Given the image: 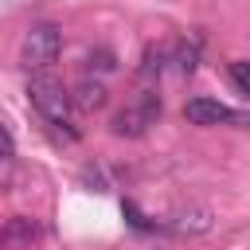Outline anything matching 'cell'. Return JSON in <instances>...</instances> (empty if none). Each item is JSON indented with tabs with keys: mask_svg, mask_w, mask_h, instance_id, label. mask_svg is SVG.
<instances>
[{
	"mask_svg": "<svg viewBox=\"0 0 250 250\" xmlns=\"http://www.w3.org/2000/svg\"><path fill=\"white\" fill-rule=\"evenodd\" d=\"M27 94H31V105L51 121V125H70V94L62 90V82L59 78H51V74H35L31 82H27Z\"/></svg>",
	"mask_w": 250,
	"mask_h": 250,
	"instance_id": "cell-1",
	"label": "cell"
},
{
	"mask_svg": "<svg viewBox=\"0 0 250 250\" xmlns=\"http://www.w3.org/2000/svg\"><path fill=\"white\" fill-rule=\"evenodd\" d=\"M59 51H62V35H59V27H55V23H35V27L23 35V51H20V59H23V66L43 70V66H51V62L59 59Z\"/></svg>",
	"mask_w": 250,
	"mask_h": 250,
	"instance_id": "cell-2",
	"label": "cell"
},
{
	"mask_svg": "<svg viewBox=\"0 0 250 250\" xmlns=\"http://www.w3.org/2000/svg\"><path fill=\"white\" fill-rule=\"evenodd\" d=\"M156 113H160V98H156V94H141V98H137V105H129V109L113 113L109 129H113L117 137H141V133L156 121Z\"/></svg>",
	"mask_w": 250,
	"mask_h": 250,
	"instance_id": "cell-3",
	"label": "cell"
},
{
	"mask_svg": "<svg viewBox=\"0 0 250 250\" xmlns=\"http://www.w3.org/2000/svg\"><path fill=\"white\" fill-rule=\"evenodd\" d=\"M184 117H188L191 125H223V121H238V125H250V117L234 113L230 105H223V102H215V98H191V102L184 105Z\"/></svg>",
	"mask_w": 250,
	"mask_h": 250,
	"instance_id": "cell-4",
	"label": "cell"
},
{
	"mask_svg": "<svg viewBox=\"0 0 250 250\" xmlns=\"http://www.w3.org/2000/svg\"><path fill=\"white\" fill-rule=\"evenodd\" d=\"M35 238H39V223L27 219V215H12V219L4 223V230H0V242H4L8 250H31Z\"/></svg>",
	"mask_w": 250,
	"mask_h": 250,
	"instance_id": "cell-5",
	"label": "cell"
},
{
	"mask_svg": "<svg viewBox=\"0 0 250 250\" xmlns=\"http://www.w3.org/2000/svg\"><path fill=\"white\" fill-rule=\"evenodd\" d=\"M74 105L78 109H102L105 105V86L102 82H78V90H74Z\"/></svg>",
	"mask_w": 250,
	"mask_h": 250,
	"instance_id": "cell-6",
	"label": "cell"
},
{
	"mask_svg": "<svg viewBox=\"0 0 250 250\" xmlns=\"http://www.w3.org/2000/svg\"><path fill=\"white\" fill-rule=\"evenodd\" d=\"M230 78L238 82V90H242V94H250V62H242V59H238V62H230Z\"/></svg>",
	"mask_w": 250,
	"mask_h": 250,
	"instance_id": "cell-7",
	"label": "cell"
},
{
	"mask_svg": "<svg viewBox=\"0 0 250 250\" xmlns=\"http://www.w3.org/2000/svg\"><path fill=\"white\" fill-rule=\"evenodd\" d=\"M176 62H180V70H184V74H191V70H195V43H191V47H188V43H180Z\"/></svg>",
	"mask_w": 250,
	"mask_h": 250,
	"instance_id": "cell-8",
	"label": "cell"
},
{
	"mask_svg": "<svg viewBox=\"0 0 250 250\" xmlns=\"http://www.w3.org/2000/svg\"><path fill=\"white\" fill-rule=\"evenodd\" d=\"M121 211H125V219H129L137 230H148V227H152V223H148V219L137 211V203H133V199H125V203H121Z\"/></svg>",
	"mask_w": 250,
	"mask_h": 250,
	"instance_id": "cell-9",
	"label": "cell"
},
{
	"mask_svg": "<svg viewBox=\"0 0 250 250\" xmlns=\"http://www.w3.org/2000/svg\"><path fill=\"white\" fill-rule=\"evenodd\" d=\"M90 66H98V70H113V55H109V51H98V55H90Z\"/></svg>",
	"mask_w": 250,
	"mask_h": 250,
	"instance_id": "cell-10",
	"label": "cell"
}]
</instances>
